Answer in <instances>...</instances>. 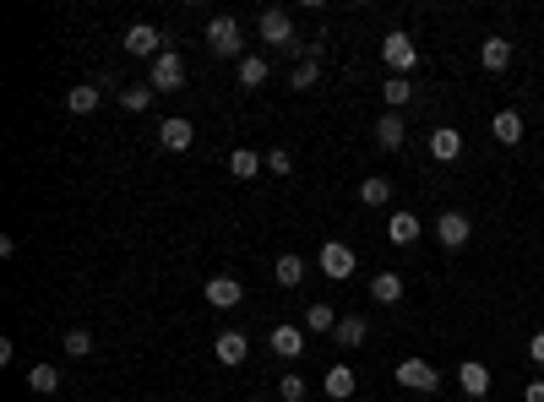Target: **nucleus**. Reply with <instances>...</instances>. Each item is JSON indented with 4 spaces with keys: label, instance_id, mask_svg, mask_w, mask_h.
Segmentation results:
<instances>
[{
    "label": "nucleus",
    "instance_id": "13",
    "mask_svg": "<svg viewBox=\"0 0 544 402\" xmlns=\"http://www.w3.org/2000/svg\"><path fill=\"white\" fill-rule=\"evenodd\" d=\"M267 343H272L278 359H300V354H305V327H289V321H283V327H272Z\"/></svg>",
    "mask_w": 544,
    "mask_h": 402
},
{
    "label": "nucleus",
    "instance_id": "32",
    "mask_svg": "<svg viewBox=\"0 0 544 402\" xmlns=\"http://www.w3.org/2000/svg\"><path fill=\"white\" fill-rule=\"evenodd\" d=\"M316 76H321V60H294L289 87H316Z\"/></svg>",
    "mask_w": 544,
    "mask_h": 402
},
{
    "label": "nucleus",
    "instance_id": "20",
    "mask_svg": "<svg viewBox=\"0 0 544 402\" xmlns=\"http://www.w3.org/2000/svg\"><path fill=\"white\" fill-rule=\"evenodd\" d=\"M403 136H409V125H403V114H392V109H387V114L376 120V142H381L387 152H398V147H403Z\"/></svg>",
    "mask_w": 544,
    "mask_h": 402
},
{
    "label": "nucleus",
    "instance_id": "19",
    "mask_svg": "<svg viewBox=\"0 0 544 402\" xmlns=\"http://www.w3.org/2000/svg\"><path fill=\"white\" fill-rule=\"evenodd\" d=\"M381 103H387L392 114H403V103H414V82H409V76H387V82H381Z\"/></svg>",
    "mask_w": 544,
    "mask_h": 402
},
{
    "label": "nucleus",
    "instance_id": "6",
    "mask_svg": "<svg viewBox=\"0 0 544 402\" xmlns=\"http://www.w3.org/2000/svg\"><path fill=\"white\" fill-rule=\"evenodd\" d=\"M398 387H403V392H425V397H430V392L441 387V370H436L430 359H403V365H398Z\"/></svg>",
    "mask_w": 544,
    "mask_h": 402
},
{
    "label": "nucleus",
    "instance_id": "34",
    "mask_svg": "<svg viewBox=\"0 0 544 402\" xmlns=\"http://www.w3.org/2000/svg\"><path fill=\"white\" fill-rule=\"evenodd\" d=\"M267 169H272V174H289V169H294V152H289V147H272V152H267Z\"/></svg>",
    "mask_w": 544,
    "mask_h": 402
},
{
    "label": "nucleus",
    "instance_id": "5",
    "mask_svg": "<svg viewBox=\"0 0 544 402\" xmlns=\"http://www.w3.org/2000/svg\"><path fill=\"white\" fill-rule=\"evenodd\" d=\"M120 44H125V54H136V60H158V54H163V33H158L153 22H131Z\"/></svg>",
    "mask_w": 544,
    "mask_h": 402
},
{
    "label": "nucleus",
    "instance_id": "23",
    "mask_svg": "<svg viewBox=\"0 0 544 402\" xmlns=\"http://www.w3.org/2000/svg\"><path fill=\"white\" fill-rule=\"evenodd\" d=\"M371 299L376 305H403V278L398 272H376L371 278Z\"/></svg>",
    "mask_w": 544,
    "mask_h": 402
},
{
    "label": "nucleus",
    "instance_id": "2",
    "mask_svg": "<svg viewBox=\"0 0 544 402\" xmlns=\"http://www.w3.org/2000/svg\"><path fill=\"white\" fill-rule=\"evenodd\" d=\"M207 49L218 60H245V27H240V16H207Z\"/></svg>",
    "mask_w": 544,
    "mask_h": 402
},
{
    "label": "nucleus",
    "instance_id": "17",
    "mask_svg": "<svg viewBox=\"0 0 544 402\" xmlns=\"http://www.w3.org/2000/svg\"><path fill=\"white\" fill-rule=\"evenodd\" d=\"M213 354H218V365H245V354H251V343H245V332H218V343H213Z\"/></svg>",
    "mask_w": 544,
    "mask_h": 402
},
{
    "label": "nucleus",
    "instance_id": "10",
    "mask_svg": "<svg viewBox=\"0 0 544 402\" xmlns=\"http://www.w3.org/2000/svg\"><path fill=\"white\" fill-rule=\"evenodd\" d=\"M458 387L469 392V402H485V397H490V365H480V359H463V370H458Z\"/></svg>",
    "mask_w": 544,
    "mask_h": 402
},
{
    "label": "nucleus",
    "instance_id": "31",
    "mask_svg": "<svg viewBox=\"0 0 544 402\" xmlns=\"http://www.w3.org/2000/svg\"><path fill=\"white\" fill-rule=\"evenodd\" d=\"M60 348H65V354H71V359H87V354H93V332H87V327H71V332H65V343H60Z\"/></svg>",
    "mask_w": 544,
    "mask_h": 402
},
{
    "label": "nucleus",
    "instance_id": "21",
    "mask_svg": "<svg viewBox=\"0 0 544 402\" xmlns=\"http://www.w3.org/2000/svg\"><path fill=\"white\" fill-rule=\"evenodd\" d=\"M262 169H267L262 152H251V147H234V152H229V174H234V180H256Z\"/></svg>",
    "mask_w": 544,
    "mask_h": 402
},
{
    "label": "nucleus",
    "instance_id": "3",
    "mask_svg": "<svg viewBox=\"0 0 544 402\" xmlns=\"http://www.w3.org/2000/svg\"><path fill=\"white\" fill-rule=\"evenodd\" d=\"M381 60H387L392 76H409V71L420 65V49H414V38H409L403 27H392V33L381 38Z\"/></svg>",
    "mask_w": 544,
    "mask_h": 402
},
{
    "label": "nucleus",
    "instance_id": "33",
    "mask_svg": "<svg viewBox=\"0 0 544 402\" xmlns=\"http://www.w3.org/2000/svg\"><path fill=\"white\" fill-rule=\"evenodd\" d=\"M305 392H311V387L300 381V370H289V376L278 381V397H283V402H305Z\"/></svg>",
    "mask_w": 544,
    "mask_h": 402
},
{
    "label": "nucleus",
    "instance_id": "26",
    "mask_svg": "<svg viewBox=\"0 0 544 402\" xmlns=\"http://www.w3.org/2000/svg\"><path fill=\"white\" fill-rule=\"evenodd\" d=\"M360 201H365V207H387V201H392V180H387V174H371V180L360 185Z\"/></svg>",
    "mask_w": 544,
    "mask_h": 402
},
{
    "label": "nucleus",
    "instance_id": "14",
    "mask_svg": "<svg viewBox=\"0 0 544 402\" xmlns=\"http://www.w3.org/2000/svg\"><path fill=\"white\" fill-rule=\"evenodd\" d=\"M490 136H496L501 147H518V142L529 136V131H523V114H518V109H501V114L490 120Z\"/></svg>",
    "mask_w": 544,
    "mask_h": 402
},
{
    "label": "nucleus",
    "instance_id": "8",
    "mask_svg": "<svg viewBox=\"0 0 544 402\" xmlns=\"http://www.w3.org/2000/svg\"><path fill=\"white\" fill-rule=\"evenodd\" d=\"M316 267H321L332 283H343V278H354V267H360V261H354V250H349L343 240H327V245H321V256H316Z\"/></svg>",
    "mask_w": 544,
    "mask_h": 402
},
{
    "label": "nucleus",
    "instance_id": "9",
    "mask_svg": "<svg viewBox=\"0 0 544 402\" xmlns=\"http://www.w3.org/2000/svg\"><path fill=\"white\" fill-rule=\"evenodd\" d=\"M191 142H196V125H191L185 114H169V120L158 125V147H163V152H185Z\"/></svg>",
    "mask_w": 544,
    "mask_h": 402
},
{
    "label": "nucleus",
    "instance_id": "30",
    "mask_svg": "<svg viewBox=\"0 0 544 402\" xmlns=\"http://www.w3.org/2000/svg\"><path fill=\"white\" fill-rule=\"evenodd\" d=\"M332 327H338L332 305H305V332H332Z\"/></svg>",
    "mask_w": 544,
    "mask_h": 402
},
{
    "label": "nucleus",
    "instance_id": "18",
    "mask_svg": "<svg viewBox=\"0 0 544 402\" xmlns=\"http://www.w3.org/2000/svg\"><path fill=\"white\" fill-rule=\"evenodd\" d=\"M321 392L332 402H349L354 397V370H349V365H332V370L321 376Z\"/></svg>",
    "mask_w": 544,
    "mask_h": 402
},
{
    "label": "nucleus",
    "instance_id": "11",
    "mask_svg": "<svg viewBox=\"0 0 544 402\" xmlns=\"http://www.w3.org/2000/svg\"><path fill=\"white\" fill-rule=\"evenodd\" d=\"M430 158H436V163H458V158H463V131L436 125V131H430Z\"/></svg>",
    "mask_w": 544,
    "mask_h": 402
},
{
    "label": "nucleus",
    "instance_id": "7",
    "mask_svg": "<svg viewBox=\"0 0 544 402\" xmlns=\"http://www.w3.org/2000/svg\"><path fill=\"white\" fill-rule=\"evenodd\" d=\"M469 234H474V223H469V212H458V207H447V212L436 218V240H441V250H463V245H469Z\"/></svg>",
    "mask_w": 544,
    "mask_h": 402
},
{
    "label": "nucleus",
    "instance_id": "4",
    "mask_svg": "<svg viewBox=\"0 0 544 402\" xmlns=\"http://www.w3.org/2000/svg\"><path fill=\"white\" fill-rule=\"evenodd\" d=\"M147 87H153V93H180V87H185V60H180L174 49H163V54L147 65Z\"/></svg>",
    "mask_w": 544,
    "mask_h": 402
},
{
    "label": "nucleus",
    "instance_id": "36",
    "mask_svg": "<svg viewBox=\"0 0 544 402\" xmlns=\"http://www.w3.org/2000/svg\"><path fill=\"white\" fill-rule=\"evenodd\" d=\"M523 402H544V381H529V387H523Z\"/></svg>",
    "mask_w": 544,
    "mask_h": 402
},
{
    "label": "nucleus",
    "instance_id": "25",
    "mask_svg": "<svg viewBox=\"0 0 544 402\" xmlns=\"http://www.w3.org/2000/svg\"><path fill=\"white\" fill-rule=\"evenodd\" d=\"M98 98H104V87L82 82V87H71V93H65V109H71V114H93V109H98Z\"/></svg>",
    "mask_w": 544,
    "mask_h": 402
},
{
    "label": "nucleus",
    "instance_id": "35",
    "mask_svg": "<svg viewBox=\"0 0 544 402\" xmlns=\"http://www.w3.org/2000/svg\"><path fill=\"white\" fill-rule=\"evenodd\" d=\"M529 359L544 370V332H534V338H529Z\"/></svg>",
    "mask_w": 544,
    "mask_h": 402
},
{
    "label": "nucleus",
    "instance_id": "27",
    "mask_svg": "<svg viewBox=\"0 0 544 402\" xmlns=\"http://www.w3.org/2000/svg\"><path fill=\"white\" fill-rule=\"evenodd\" d=\"M27 392H38V397L60 392V370H54V365H33V370H27Z\"/></svg>",
    "mask_w": 544,
    "mask_h": 402
},
{
    "label": "nucleus",
    "instance_id": "24",
    "mask_svg": "<svg viewBox=\"0 0 544 402\" xmlns=\"http://www.w3.org/2000/svg\"><path fill=\"white\" fill-rule=\"evenodd\" d=\"M332 338H338L343 348H360V343L371 338V321H365V316H338V327H332Z\"/></svg>",
    "mask_w": 544,
    "mask_h": 402
},
{
    "label": "nucleus",
    "instance_id": "16",
    "mask_svg": "<svg viewBox=\"0 0 544 402\" xmlns=\"http://www.w3.org/2000/svg\"><path fill=\"white\" fill-rule=\"evenodd\" d=\"M420 229H425L420 212H392V218H387V240H392V245H414Z\"/></svg>",
    "mask_w": 544,
    "mask_h": 402
},
{
    "label": "nucleus",
    "instance_id": "28",
    "mask_svg": "<svg viewBox=\"0 0 544 402\" xmlns=\"http://www.w3.org/2000/svg\"><path fill=\"white\" fill-rule=\"evenodd\" d=\"M267 71H272V65H267V54H245V60H240V87H262V82H267Z\"/></svg>",
    "mask_w": 544,
    "mask_h": 402
},
{
    "label": "nucleus",
    "instance_id": "29",
    "mask_svg": "<svg viewBox=\"0 0 544 402\" xmlns=\"http://www.w3.org/2000/svg\"><path fill=\"white\" fill-rule=\"evenodd\" d=\"M120 109L125 114H147L153 109V87H120Z\"/></svg>",
    "mask_w": 544,
    "mask_h": 402
},
{
    "label": "nucleus",
    "instance_id": "1",
    "mask_svg": "<svg viewBox=\"0 0 544 402\" xmlns=\"http://www.w3.org/2000/svg\"><path fill=\"white\" fill-rule=\"evenodd\" d=\"M256 33H262V44L289 49V54H300V60H305V44L294 38V16H289L283 5H267V11H262V22H256Z\"/></svg>",
    "mask_w": 544,
    "mask_h": 402
},
{
    "label": "nucleus",
    "instance_id": "22",
    "mask_svg": "<svg viewBox=\"0 0 544 402\" xmlns=\"http://www.w3.org/2000/svg\"><path fill=\"white\" fill-rule=\"evenodd\" d=\"M305 272H311V267H305V256H294V250L272 261V278H278L283 289H300V283H305Z\"/></svg>",
    "mask_w": 544,
    "mask_h": 402
},
{
    "label": "nucleus",
    "instance_id": "12",
    "mask_svg": "<svg viewBox=\"0 0 544 402\" xmlns=\"http://www.w3.org/2000/svg\"><path fill=\"white\" fill-rule=\"evenodd\" d=\"M240 299H245L240 278H207V305H213V310H234Z\"/></svg>",
    "mask_w": 544,
    "mask_h": 402
},
{
    "label": "nucleus",
    "instance_id": "15",
    "mask_svg": "<svg viewBox=\"0 0 544 402\" xmlns=\"http://www.w3.org/2000/svg\"><path fill=\"white\" fill-rule=\"evenodd\" d=\"M480 65H485V71H507V65H512V44H507L501 33H490V38L480 44Z\"/></svg>",
    "mask_w": 544,
    "mask_h": 402
}]
</instances>
